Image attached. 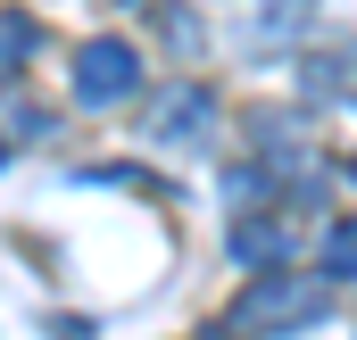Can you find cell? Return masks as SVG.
I'll use <instances>...</instances> for the list:
<instances>
[{
    "label": "cell",
    "instance_id": "cell-6",
    "mask_svg": "<svg viewBox=\"0 0 357 340\" xmlns=\"http://www.w3.org/2000/svg\"><path fill=\"white\" fill-rule=\"evenodd\" d=\"M324 274H333V282H357V216L324 224Z\"/></svg>",
    "mask_w": 357,
    "mask_h": 340
},
{
    "label": "cell",
    "instance_id": "cell-5",
    "mask_svg": "<svg viewBox=\"0 0 357 340\" xmlns=\"http://www.w3.org/2000/svg\"><path fill=\"white\" fill-rule=\"evenodd\" d=\"M233 249L250 257V265H282V249H291V224H241V233H233Z\"/></svg>",
    "mask_w": 357,
    "mask_h": 340
},
{
    "label": "cell",
    "instance_id": "cell-4",
    "mask_svg": "<svg viewBox=\"0 0 357 340\" xmlns=\"http://www.w3.org/2000/svg\"><path fill=\"white\" fill-rule=\"evenodd\" d=\"M33 42H42V25H33L25 8H0V84H8V75L33 59Z\"/></svg>",
    "mask_w": 357,
    "mask_h": 340
},
{
    "label": "cell",
    "instance_id": "cell-8",
    "mask_svg": "<svg viewBox=\"0 0 357 340\" xmlns=\"http://www.w3.org/2000/svg\"><path fill=\"white\" fill-rule=\"evenodd\" d=\"M0 158H8V141H0Z\"/></svg>",
    "mask_w": 357,
    "mask_h": 340
},
{
    "label": "cell",
    "instance_id": "cell-3",
    "mask_svg": "<svg viewBox=\"0 0 357 340\" xmlns=\"http://www.w3.org/2000/svg\"><path fill=\"white\" fill-rule=\"evenodd\" d=\"M142 125H150V141H167V150H199L208 125H216V100H208V84H167L150 100Z\"/></svg>",
    "mask_w": 357,
    "mask_h": 340
},
{
    "label": "cell",
    "instance_id": "cell-7",
    "mask_svg": "<svg viewBox=\"0 0 357 340\" xmlns=\"http://www.w3.org/2000/svg\"><path fill=\"white\" fill-rule=\"evenodd\" d=\"M349 183H357V158H349Z\"/></svg>",
    "mask_w": 357,
    "mask_h": 340
},
{
    "label": "cell",
    "instance_id": "cell-1",
    "mask_svg": "<svg viewBox=\"0 0 357 340\" xmlns=\"http://www.w3.org/2000/svg\"><path fill=\"white\" fill-rule=\"evenodd\" d=\"M333 307V274H291V265H258L250 291L225 307V332L233 340H282L299 324H316Z\"/></svg>",
    "mask_w": 357,
    "mask_h": 340
},
{
    "label": "cell",
    "instance_id": "cell-2",
    "mask_svg": "<svg viewBox=\"0 0 357 340\" xmlns=\"http://www.w3.org/2000/svg\"><path fill=\"white\" fill-rule=\"evenodd\" d=\"M67 91H75V108H116V100H133V91H142V50H133L125 33H91L84 50H75Z\"/></svg>",
    "mask_w": 357,
    "mask_h": 340
}]
</instances>
